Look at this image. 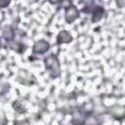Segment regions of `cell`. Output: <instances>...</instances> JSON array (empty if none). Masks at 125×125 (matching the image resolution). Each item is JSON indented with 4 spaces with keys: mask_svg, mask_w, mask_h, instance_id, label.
Wrapping results in <instances>:
<instances>
[{
    "mask_svg": "<svg viewBox=\"0 0 125 125\" xmlns=\"http://www.w3.org/2000/svg\"><path fill=\"white\" fill-rule=\"evenodd\" d=\"M44 62H45L46 69L49 71V73L52 77L55 78V77H58L61 74L60 62H59L57 56H55L54 54H51L47 58H45Z\"/></svg>",
    "mask_w": 125,
    "mask_h": 125,
    "instance_id": "obj_1",
    "label": "cell"
},
{
    "mask_svg": "<svg viewBox=\"0 0 125 125\" xmlns=\"http://www.w3.org/2000/svg\"><path fill=\"white\" fill-rule=\"evenodd\" d=\"M86 113L80 108H74L72 110V120L73 125H84L86 121Z\"/></svg>",
    "mask_w": 125,
    "mask_h": 125,
    "instance_id": "obj_2",
    "label": "cell"
},
{
    "mask_svg": "<svg viewBox=\"0 0 125 125\" xmlns=\"http://www.w3.org/2000/svg\"><path fill=\"white\" fill-rule=\"evenodd\" d=\"M79 17V12L77 10V8L73 5H69L65 8V13H64V19L66 21V22L71 23L72 21H74L77 18Z\"/></svg>",
    "mask_w": 125,
    "mask_h": 125,
    "instance_id": "obj_3",
    "label": "cell"
},
{
    "mask_svg": "<svg viewBox=\"0 0 125 125\" xmlns=\"http://www.w3.org/2000/svg\"><path fill=\"white\" fill-rule=\"evenodd\" d=\"M50 48V44L45 40H39L35 42L33 45V53L34 54H44Z\"/></svg>",
    "mask_w": 125,
    "mask_h": 125,
    "instance_id": "obj_4",
    "label": "cell"
},
{
    "mask_svg": "<svg viewBox=\"0 0 125 125\" xmlns=\"http://www.w3.org/2000/svg\"><path fill=\"white\" fill-rule=\"evenodd\" d=\"M72 40V36L70 35V33L66 30H62L59 33L58 37H57V43L58 44H62V43H68Z\"/></svg>",
    "mask_w": 125,
    "mask_h": 125,
    "instance_id": "obj_5",
    "label": "cell"
},
{
    "mask_svg": "<svg viewBox=\"0 0 125 125\" xmlns=\"http://www.w3.org/2000/svg\"><path fill=\"white\" fill-rule=\"evenodd\" d=\"M103 15H104V9H103L102 7H100V6H97V7L94 8V10H93V18H92V21H93V22H97V21H99L102 19Z\"/></svg>",
    "mask_w": 125,
    "mask_h": 125,
    "instance_id": "obj_6",
    "label": "cell"
},
{
    "mask_svg": "<svg viewBox=\"0 0 125 125\" xmlns=\"http://www.w3.org/2000/svg\"><path fill=\"white\" fill-rule=\"evenodd\" d=\"M3 35L7 40H12L14 38V31L11 26H5L3 29Z\"/></svg>",
    "mask_w": 125,
    "mask_h": 125,
    "instance_id": "obj_7",
    "label": "cell"
},
{
    "mask_svg": "<svg viewBox=\"0 0 125 125\" xmlns=\"http://www.w3.org/2000/svg\"><path fill=\"white\" fill-rule=\"evenodd\" d=\"M0 4H1V7H2V8H5V6H7V5L9 4V2H4V1H1V2H0Z\"/></svg>",
    "mask_w": 125,
    "mask_h": 125,
    "instance_id": "obj_8",
    "label": "cell"
}]
</instances>
